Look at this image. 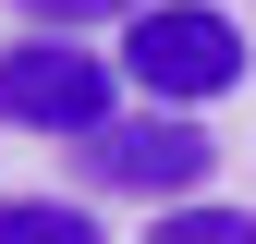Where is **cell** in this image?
<instances>
[{
  "label": "cell",
  "instance_id": "3957f363",
  "mask_svg": "<svg viewBox=\"0 0 256 244\" xmlns=\"http://www.w3.org/2000/svg\"><path fill=\"white\" fill-rule=\"evenodd\" d=\"M0 122H24V134H98L110 122V61L86 49V37H24V49H0Z\"/></svg>",
  "mask_w": 256,
  "mask_h": 244
},
{
  "label": "cell",
  "instance_id": "5b68a950",
  "mask_svg": "<svg viewBox=\"0 0 256 244\" xmlns=\"http://www.w3.org/2000/svg\"><path fill=\"white\" fill-rule=\"evenodd\" d=\"M146 244H256V208H208V196H183V208H158Z\"/></svg>",
  "mask_w": 256,
  "mask_h": 244
},
{
  "label": "cell",
  "instance_id": "8992f818",
  "mask_svg": "<svg viewBox=\"0 0 256 244\" xmlns=\"http://www.w3.org/2000/svg\"><path fill=\"white\" fill-rule=\"evenodd\" d=\"M24 24H37V37H86V24H134L146 0H12Z\"/></svg>",
  "mask_w": 256,
  "mask_h": 244
},
{
  "label": "cell",
  "instance_id": "6da1fadb",
  "mask_svg": "<svg viewBox=\"0 0 256 244\" xmlns=\"http://www.w3.org/2000/svg\"><path fill=\"white\" fill-rule=\"evenodd\" d=\"M122 74H134V98H158V110H208V98H232L256 74V49H244V24L220 12V0H146L134 37H122Z\"/></svg>",
  "mask_w": 256,
  "mask_h": 244
},
{
  "label": "cell",
  "instance_id": "277c9868",
  "mask_svg": "<svg viewBox=\"0 0 256 244\" xmlns=\"http://www.w3.org/2000/svg\"><path fill=\"white\" fill-rule=\"evenodd\" d=\"M0 244H98L74 196H0Z\"/></svg>",
  "mask_w": 256,
  "mask_h": 244
},
{
  "label": "cell",
  "instance_id": "7a4b0ae2",
  "mask_svg": "<svg viewBox=\"0 0 256 244\" xmlns=\"http://www.w3.org/2000/svg\"><path fill=\"white\" fill-rule=\"evenodd\" d=\"M86 183H110V196H146V208H183L220 159V134H196V110H110L98 134H74Z\"/></svg>",
  "mask_w": 256,
  "mask_h": 244
}]
</instances>
